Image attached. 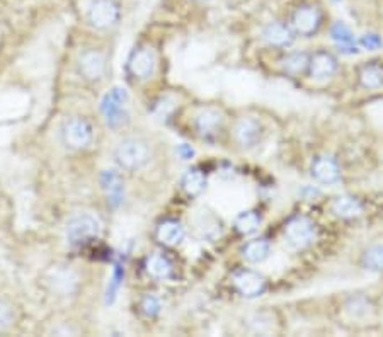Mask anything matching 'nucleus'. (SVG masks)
I'll return each instance as SVG.
<instances>
[{"mask_svg": "<svg viewBox=\"0 0 383 337\" xmlns=\"http://www.w3.org/2000/svg\"><path fill=\"white\" fill-rule=\"evenodd\" d=\"M177 155H179L183 160H191L193 155H195V150H193L189 145H186V143H183V145L177 147Z\"/></svg>", "mask_w": 383, "mask_h": 337, "instance_id": "32", "label": "nucleus"}, {"mask_svg": "<svg viewBox=\"0 0 383 337\" xmlns=\"http://www.w3.org/2000/svg\"><path fill=\"white\" fill-rule=\"evenodd\" d=\"M121 280H123V273L118 266V269L114 271L113 278H111L110 286H107V295H106L107 304H113L114 301V297H116V293H118V288H119V285H121Z\"/></svg>", "mask_w": 383, "mask_h": 337, "instance_id": "31", "label": "nucleus"}, {"mask_svg": "<svg viewBox=\"0 0 383 337\" xmlns=\"http://www.w3.org/2000/svg\"><path fill=\"white\" fill-rule=\"evenodd\" d=\"M131 75L140 80L152 79L157 70V57L150 46H142L131 53L130 63H128Z\"/></svg>", "mask_w": 383, "mask_h": 337, "instance_id": "9", "label": "nucleus"}, {"mask_svg": "<svg viewBox=\"0 0 383 337\" xmlns=\"http://www.w3.org/2000/svg\"><path fill=\"white\" fill-rule=\"evenodd\" d=\"M172 262L167 255L160 253H153L147 257L145 261V271L150 278L153 280H167V278L172 274Z\"/></svg>", "mask_w": 383, "mask_h": 337, "instance_id": "19", "label": "nucleus"}, {"mask_svg": "<svg viewBox=\"0 0 383 337\" xmlns=\"http://www.w3.org/2000/svg\"><path fill=\"white\" fill-rule=\"evenodd\" d=\"M181 188L188 196H198L206 188V176L200 169L186 170L184 176L181 177Z\"/></svg>", "mask_w": 383, "mask_h": 337, "instance_id": "23", "label": "nucleus"}, {"mask_svg": "<svg viewBox=\"0 0 383 337\" xmlns=\"http://www.w3.org/2000/svg\"><path fill=\"white\" fill-rule=\"evenodd\" d=\"M223 126V114L215 107H204L195 118V128L198 135L204 140H213L218 137Z\"/></svg>", "mask_w": 383, "mask_h": 337, "instance_id": "12", "label": "nucleus"}, {"mask_svg": "<svg viewBox=\"0 0 383 337\" xmlns=\"http://www.w3.org/2000/svg\"><path fill=\"white\" fill-rule=\"evenodd\" d=\"M308 63H310V55L305 52H292L288 55L281 58V67L288 75H301L308 70Z\"/></svg>", "mask_w": 383, "mask_h": 337, "instance_id": "22", "label": "nucleus"}, {"mask_svg": "<svg viewBox=\"0 0 383 337\" xmlns=\"http://www.w3.org/2000/svg\"><path fill=\"white\" fill-rule=\"evenodd\" d=\"M60 137L63 145H67L68 149L82 150L91 145L92 138H94V130L87 119L75 116V118L65 119L60 130Z\"/></svg>", "mask_w": 383, "mask_h": 337, "instance_id": "3", "label": "nucleus"}, {"mask_svg": "<svg viewBox=\"0 0 383 337\" xmlns=\"http://www.w3.org/2000/svg\"><path fill=\"white\" fill-rule=\"evenodd\" d=\"M126 100L128 94L121 87H114L113 91L104 96L100 111H103L106 123L111 128H118L126 119Z\"/></svg>", "mask_w": 383, "mask_h": 337, "instance_id": "5", "label": "nucleus"}, {"mask_svg": "<svg viewBox=\"0 0 383 337\" xmlns=\"http://www.w3.org/2000/svg\"><path fill=\"white\" fill-rule=\"evenodd\" d=\"M308 75L317 82H324L338 72V60L334 55L327 52H319L310 57V63H308Z\"/></svg>", "mask_w": 383, "mask_h": 337, "instance_id": "15", "label": "nucleus"}, {"mask_svg": "<svg viewBox=\"0 0 383 337\" xmlns=\"http://www.w3.org/2000/svg\"><path fill=\"white\" fill-rule=\"evenodd\" d=\"M114 158L121 169L130 170V172L140 170L150 160L149 143L140 140V138H125L116 147Z\"/></svg>", "mask_w": 383, "mask_h": 337, "instance_id": "1", "label": "nucleus"}, {"mask_svg": "<svg viewBox=\"0 0 383 337\" xmlns=\"http://www.w3.org/2000/svg\"><path fill=\"white\" fill-rule=\"evenodd\" d=\"M196 2H204V0H196Z\"/></svg>", "mask_w": 383, "mask_h": 337, "instance_id": "33", "label": "nucleus"}, {"mask_svg": "<svg viewBox=\"0 0 383 337\" xmlns=\"http://www.w3.org/2000/svg\"><path fill=\"white\" fill-rule=\"evenodd\" d=\"M271 254V244L266 239L249 240L242 247V257L250 264H261Z\"/></svg>", "mask_w": 383, "mask_h": 337, "instance_id": "20", "label": "nucleus"}, {"mask_svg": "<svg viewBox=\"0 0 383 337\" xmlns=\"http://www.w3.org/2000/svg\"><path fill=\"white\" fill-rule=\"evenodd\" d=\"M232 283H234L235 290L246 298L261 297L266 292V278L250 269L237 271Z\"/></svg>", "mask_w": 383, "mask_h": 337, "instance_id": "11", "label": "nucleus"}, {"mask_svg": "<svg viewBox=\"0 0 383 337\" xmlns=\"http://www.w3.org/2000/svg\"><path fill=\"white\" fill-rule=\"evenodd\" d=\"M332 211L339 218H356L363 213V204L353 196H340L332 203Z\"/></svg>", "mask_w": 383, "mask_h": 337, "instance_id": "24", "label": "nucleus"}, {"mask_svg": "<svg viewBox=\"0 0 383 337\" xmlns=\"http://www.w3.org/2000/svg\"><path fill=\"white\" fill-rule=\"evenodd\" d=\"M234 137L242 149H253L262 137V125L259 119L247 116L239 119L234 128Z\"/></svg>", "mask_w": 383, "mask_h": 337, "instance_id": "13", "label": "nucleus"}, {"mask_svg": "<svg viewBox=\"0 0 383 337\" xmlns=\"http://www.w3.org/2000/svg\"><path fill=\"white\" fill-rule=\"evenodd\" d=\"M157 239L167 247L177 246L184 239V227L176 220H165V222L158 225Z\"/></svg>", "mask_w": 383, "mask_h": 337, "instance_id": "21", "label": "nucleus"}, {"mask_svg": "<svg viewBox=\"0 0 383 337\" xmlns=\"http://www.w3.org/2000/svg\"><path fill=\"white\" fill-rule=\"evenodd\" d=\"M79 73L89 82H98L106 73V57L99 50H85L77 60Z\"/></svg>", "mask_w": 383, "mask_h": 337, "instance_id": "10", "label": "nucleus"}, {"mask_svg": "<svg viewBox=\"0 0 383 337\" xmlns=\"http://www.w3.org/2000/svg\"><path fill=\"white\" fill-rule=\"evenodd\" d=\"M160 300H158L157 297L153 295H145L142 298L140 301V310L142 313L145 317H149V319H153V317H157L158 313H160Z\"/></svg>", "mask_w": 383, "mask_h": 337, "instance_id": "28", "label": "nucleus"}, {"mask_svg": "<svg viewBox=\"0 0 383 337\" xmlns=\"http://www.w3.org/2000/svg\"><path fill=\"white\" fill-rule=\"evenodd\" d=\"M100 188L106 193L107 203L113 208H118L125 200V181L121 174L114 169H107L100 174Z\"/></svg>", "mask_w": 383, "mask_h": 337, "instance_id": "14", "label": "nucleus"}, {"mask_svg": "<svg viewBox=\"0 0 383 337\" xmlns=\"http://www.w3.org/2000/svg\"><path fill=\"white\" fill-rule=\"evenodd\" d=\"M312 177L320 184H334L340 177L339 164L329 155H319L312 162Z\"/></svg>", "mask_w": 383, "mask_h": 337, "instance_id": "16", "label": "nucleus"}, {"mask_svg": "<svg viewBox=\"0 0 383 337\" xmlns=\"http://www.w3.org/2000/svg\"><path fill=\"white\" fill-rule=\"evenodd\" d=\"M46 285L60 297H70L79 288V276L68 266H55L46 273Z\"/></svg>", "mask_w": 383, "mask_h": 337, "instance_id": "7", "label": "nucleus"}, {"mask_svg": "<svg viewBox=\"0 0 383 337\" xmlns=\"http://www.w3.org/2000/svg\"><path fill=\"white\" fill-rule=\"evenodd\" d=\"M87 21L96 29H110L119 21V7L114 0H92Z\"/></svg>", "mask_w": 383, "mask_h": 337, "instance_id": "6", "label": "nucleus"}, {"mask_svg": "<svg viewBox=\"0 0 383 337\" xmlns=\"http://www.w3.org/2000/svg\"><path fill=\"white\" fill-rule=\"evenodd\" d=\"M359 84L365 89H368V91L383 87V67L377 63L365 65L359 70Z\"/></svg>", "mask_w": 383, "mask_h": 337, "instance_id": "25", "label": "nucleus"}, {"mask_svg": "<svg viewBox=\"0 0 383 337\" xmlns=\"http://www.w3.org/2000/svg\"><path fill=\"white\" fill-rule=\"evenodd\" d=\"M320 22H322V14H320L319 7L301 6L293 13L292 28L295 34H300V36H312L319 31Z\"/></svg>", "mask_w": 383, "mask_h": 337, "instance_id": "8", "label": "nucleus"}, {"mask_svg": "<svg viewBox=\"0 0 383 337\" xmlns=\"http://www.w3.org/2000/svg\"><path fill=\"white\" fill-rule=\"evenodd\" d=\"M262 38L274 48H286V46H290L295 41V31L290 28L288 24H285V22L274 21L269 22L264 31H262Z\"/></svg>", "mask_w": 383, "mask_h": 337, "instance_id": "17", "label": "nucleus"}, {"mask_svg": "<svg viewBox=\"0 0 383 337\" xmlns=\"http://www.w3.org/2000/svg\"><path fill=\"white\" fill-rule=\"evenodd\" d=\"M317 237V227L308 216H293L285 225V240L295 249H305Z\"/></svg>", "mask_w": 383, "mask_h": 337, "instance_id": "4", "label": "nucleus"}, {"mask_svg": "<svg viewBox=\"0 0 383 337\" xmlns=\"http://www.w3.org/2000/svg\"><path fill=\"white\" fill-rule=\"evenodd\" d=\"M235 230L239 234L243 235H253L259 230V225H261V216L255 211H243L235 218Z\"/></svg>", "mask_w": 383, "mask_h": 337, "instance_id": "26", "label": "nucleus"}, {"mask_svg": "<svg viewBox=\"0 0 383 337\" xmlns=\"http://www.w3.org/2000/svg\"><path fill=\"white\" fill-rule=\"evenodd\" d=\"M363 266L368 271H383V246H371L363 254Z\"/></svg>", "mask_w": 383, "mask_h": 337, "instance_id": "27", "label": "nucleus"}, {"mask_svg": "<svg viewBox=\"0 0 383 337\" xmlns=\"http://www.w3.org/2000/svg\"><path fill=\"white\" fill-rule=\"evenodd\" d=\"M331 38L332 41L338 45L339 52L347 53V55H353V53H358V43L354 40L353 31L347 28L344 22H336L331 28Z\"/></svg>", "mask_w": 383, "mask_h": 337, "instance_id": "18", "label": "nucleus"}, {"mask_svg": "<svg viewBox=\"0 0 383 337\" xmlns=\"http://www.w3.org/2000/svg\"><path fill=\"white\" fill-rule=\"evenodd\" d=\"M358 45L361 46L363 50H368V52H375V50H380L383 46L382 38L378 34H365V36L359 38Z\"/></svg>", "mask_w": 383, "mask_h": 337, "instance_id": "30", "label": "nucleus"}, {"mask_svg": "<svg viewBox=\"0 0 383 337\" xmlns=\"http://www.w3.org/2000/svg\"><path fill=\"white\" fill-rule=\"evenodd\" d=\"M14 322V312L13 307L7 304L6 300L0 298V332L7 331Z\"/></svg>", "mask_w": 383, "mask_h": 337, "instance_id": "29", "label": "nucleus"}, {"mask_svg": "<svg viewBox=\"0 0 383 337\" xmlns=\"http://www.w3.org/2000/svg\"><path fill=\"white\" fill-rule=\"evenodd\" d=\"M100 234V222L98 216L92 213H77L67 222L65 227V235H67V242L73 247L85 246V244L92 242L99 237Z\"/></svg>", "mask_w": 383, "mask_h": 337, "instance_id": "2", "label": "nucleus"}]
</instances>
